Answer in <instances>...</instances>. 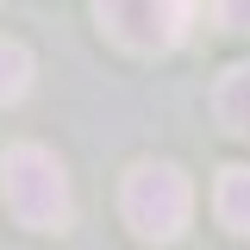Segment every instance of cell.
<instances>
[{
	"label": "cell",
	"mask_w": 250,
	"mask_h": 250,
	"mask_svg": "<svg viewBox=\"0 0 250 250\" xmlns=\"http://www.w3.org/2000/svg\"><path fill=\"white\" fill-rule=\"evenodd\" d=\"M213 13H219V25L231 31V38H250V0H219Z\"/></svg>",
	"instance_id": "7"
},
{
	"label": "cell",
	"mask_w": 250,
	"mask_h": 250,
	"mask_svg": "<svg viewBox=\"0 0 250 250\" xmlns=\"http://www.w3.org/2000/svg\"><path fill=\"white\" fill-rule=\"evenodd\" d=\"M213 119L231 131V138H250V62L225 69L213 88Z\"/></svg>",
	"instance_id": "5"
},
{
	"label": "cell",
	"mask_w": 250,
	"mask_h": 250,
	"mask_svg": "<svg viewBox=\"0 0 250 250\" xmlns=\"http://www.w3.org/2000/svg\"><path fill=\"white\" fill-rule=\"evenodd\" d=\"M0 200L25 231H69L75 219V194H69V169L57 150L44 144H6L0 156Z\"/></svg>",
	"instance_id": "1"
},
{
	"label": "cell",
	"mask_w": 250,
	"mask_h": 250,
	"mask_svg": "<svg viewBox=\"0 0 250 250\" xmlns=\"http://www.w3.org/2000/svg\"><path fill=\"white\" fill-rule=\"evenodd\" d=\"M31 75H38V62L19 38H0V106H13V100H25L31 94Z\"/></svg>",
	"instance_id": "6"
},
{
	"label": "cell",
	"mask_w": 250,
	"mask_h": 250,
	"mask_svg": "<svg viewBox=\"0 0 250 250\" xmlns=\"http://www.w3.org/2000/svg\"><path fill=\"white\" fill-rule=\"evenodd\" d=\"M94 19L113 44L138 50V57H156V50L182 44L188 19H194V0H94Z\"/></svg>",
	"instance_id": "3"
},
{
	"label": "cell",
	"mask_w": 250,
	"mask_h": 250,
	"mask_svg": "<svg viewBox=\"0 0 250 250\" xmlns=\"http://www.w3.org/2000/svg\"><path fill=\"white\" fill-rule=\"evenodd\" d=\"M213 213H219V225H225L231 238H250V169H244V163L219 169V182H213Z\"/></svg>",
	"instance_id": "4"
},
{
	"label": "cell",
	"mask_w": 250,
	"mask_h": 250,
	"mask_svg": "<svg viewBox=\"0 0 250 250\" xmlns=\"http://www.w3.org/2000/svg\"><path fill=\"white\" fill-rule=\"evenodd\" d=\"M119 219L131 225L138 244H175L194 219V182H188L182 163H163V156H144L131 163L119 182Z\"/></svg>",
	"instance_id": "2"
}]
</instances>
